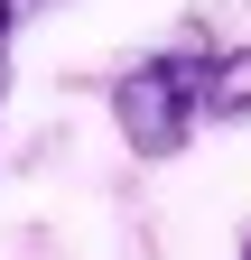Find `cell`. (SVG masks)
<instances>
[{
	"label": "cell",
	"instance_id": "cell-1",
	"mask_svg": "<svg viewBox=\"0 0 251 260\" xmlns=\"http://www.w3.org/2000/svg\"><path fill=\"white\" fill-rule=\"evenodd\" d=\"M205 75H214V56H205L196 38L131 56V65L112 75V121H121V140H131L140 158H177L186 140H196V121H205Z\"/></svg>",
	"mask_w": 251,
	"mask_h": 260
},
{
	"label": "cell",
	"instance_id": "cell-3",
	"mask_svg": "<svg viewBox=\"0 0 251 260\" xmlns=\"http://www.w3.org/2000/svg\"><path fill=\"white\" fill-rule=\"evenodd\" d=\"M19 19H28V0H0V103H10V38H19Z\"/></svg>",
	"mask_w": 251,
	"mask_h": 260
},
{
	"label": "cell",
	"instance_id": "cell-4",
	"mask_svg": "<svg viewBox=\"0 0 251 260\" xmlns=\"http://www.w3.org/2000/svg\"><path fill=\"white\" fill-rule=\"evenodd\" d=\"M233 260H251V233H242V251H233Z\"/></svg>",
	"mask_w": 251,
	"mask_h": 260
},
{
	"label": "cell",
	"instance_id": "cell-2",
	"mask_svg": "<svg viewBox=\"0 0 251 260\" xmlns=\"http://www.w3.org/2000/svg\"><path fill=\"white\" fill-rule=\"evenodd\" d=\"M205 121H251V47H224L205 75Z\"/></svg>",
	"mask_w": 251,
	"mask_h": 260
}]
</instances>
